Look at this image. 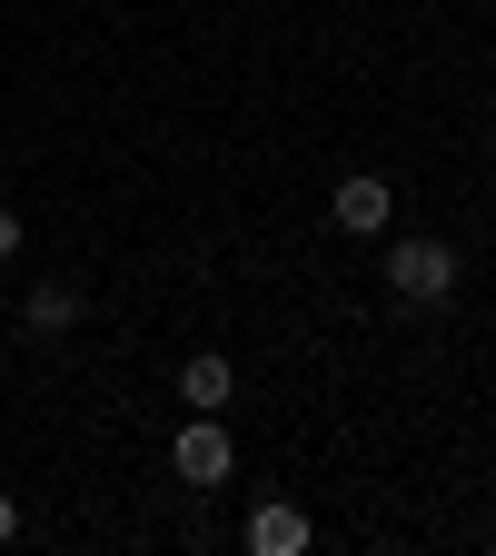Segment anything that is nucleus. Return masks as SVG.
<instances>
[{
	"mask_svg": "<svg viewBox=\"0 0 496 556\" xmlns=\"http://www.w3.org/2000/svg\"><path fill=\"white\" fill-rule=\"evenodd\" d=\"M387 289L397 299H447L457 289V249L447 239H397L387 249Z\"/></svg>",
	"mask_w": 496,
	"mask_h": 556,
	"instance_id": "nucleus-1",
	"label": "nucleus"
},
{
	"mask_svg": "<svg viewBox=\"0 0 496 556\" xmlns=\"http://www.w3.org/2000/svg\"><path fill=\"white\" fill-rule=\"evenodd\" d=\"M169 467L189 477V486H229V467H239V447H229V428H219V417H189V428H179V447H169Z\"/></svg>",
	"mask_w": 496,
	"mask_h": 556,
	"instance_id": "nucleus-2",
	"label": "nucleus"
},
{
	"mask_svg": "<svg viewBox=\"0 0 496 556\" xmlns=\"http://www.w3.org/2000/svg\"><path fill=\"white\" fill-rule=\"evenodd\" d=\"M387 208H397V189L387 179H338V229H387Z\"/></svg>",
	"mask_w": 496,
	"mask_h": 556,
	"instance_id": "nucleus-3",
	"label": "nucleus"
},
{
	"mask_svg": "<svg viewBox=\"0 0 496 556\" xmlns=\"http://www.w3.org/2000/svg\"><path fill=\"white\" fill-rule=\"evenodd\" d=\"M229 388H239V378H229V358H219V348H208V358H189V368H179V397H189V407H208V417L229 407Z\"/></svg>",
	"mask_w": 496,
	"mask_h": 556,
	"instance_id": "nucleus-4",
	"label": "nucleus"
},
{
	"mask_svg": "<svg viewBox=\"0 0 496 556\" xmlns=\"http://www.w3.org/2000/svg\"><path fill=\"white\" fill-rule=\"evenodd\" d=\"M249 546H258V556H298V546H308V517H298V507H258V517H249Z\"/></svg>",
	"mask_w": 496,
	"mask_h": 556,
	"instance_id": "nucleus-5",
	"label": "nucleus"
},
{
	"mask_svg": "<svg viewBox=\"0 0 496 556\" xmlns=\"http://www.w3.org/2000/svg\"><path fill=\"white\" fill-rule=\"evenodd\" d=\"M30 328H40V338L80 328V289H30Z\"/></svg>",
	"mask_w": 496,
	"mask_h": 556,
	"instance_id": "nucleus-6",
	"label": "nucleus"
},
{
	"mask_svg": "<svg viewBox=\"0 0 496 556\" xmlns=\"http://www.w3.org/2000/svg\"><path fill=\"white\" fill-rule=\"evenodd\" d=\"M21 536V497H11V486H0V546H11Z\"/></svg>",
	"mask_w": 496,
	"mask_h": 556,
	"instance_id": "nucleus-7",
	"label": "nucleus"
},
{
	"mask_svg": "<svg viewBox=\"0 0 496 556\" xmlns=\"http://www.w3.org/2000/svg\"><path fill=\"white\" fill-rule=\"evenodd\" d=\"M21 249V219H11V208H0V258H11Z\"/></svg>",
	"mask_w": 496,
	"mask_h": 556,
	"instance_id": "nucleus-8",
	"label": "nucleus"
}]
</instances>
